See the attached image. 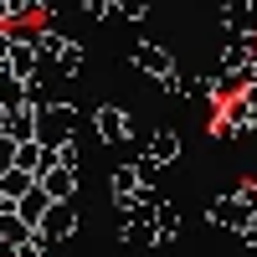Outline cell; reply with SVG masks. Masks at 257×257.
Instances as JSON below:
<instances>
[{
  "label": "cell",
  "instance_id": "3957f363",
  "mask_svg": "<svg viewBox=\"0 0 257 257\" xmlns=\"http://www.w3.org/2000/svg\"><path fill=\"white\" fill-rule=\"evenodd\" d=\"M26 185H31V175H21V170H6V175H0V190H6V196H21Z\"/></svg>",
  "mask_w": 257,
  "mask_h": 257
},
{
  "label": "cell",
  "instance_id": "9c48e42d",
  "mask_svg": "<svg viewBox=\"0 0 257 257\" xmlns=\"http://www.w3.org/2000/svg\"><path fill=\"white\" fill-rule=\"evenodd\" d=\"M0 134H6V108H0Z\"/></svg>",
  "mask_w": 257,
  "mask_h": 257
},
{
  "label": "cell",
  "instance_id": "8992f818",
  "mask_svg": "<svg viewBox=\"0 0 257 257\" xmlns=\"http://www.w3.org/2000/svg\"><path fill=\"white\" fill-rule=\"evenodd\" d=\"M11 160H16V144H11L6 134H0V175H6V170H11Z\"/></svg>",
  "mask_w": 257,
  "mask_h": 257
},
{
  "label": "cell",
  "instance_id": "7a4b0ae2",
  "mask_svg": "<svg viewBox=\"0 0 257 257\" xmlns=\"http://www.w3.org/2000/svg\"><path fill=\"white\" fill-rule=\"evenodd\" d=\"M67 185H72V175H67V170H52V175H41V190H47V201H57V196H67Z\"/></svg>",
  "mask_w": 257,
  "mask_h": 257
},
{
  "label": "cell",
  "instance_id": "5b68a950",
  "mask_svg": "<svg viewBox=\"0 0 257 257\" xmlns=\"http://www.w3.org/2000/svg\"><path fill=\"white\" fill-rule=\"evenodd\" d=\"M98 123H103V134H108V139H118V134H123V113H113V108L103 113Z\"/></svg>",
  "mask_w": 257,
  "mask_h": 257
},
{
  "label": "cell",
  "instance_id": "52a82bcc",
  "mask_svg": "<svg viewBox=\"0 0 257 257\" xmlns=\"http://www.w3.org/2000/svg\"><path fill=\"white\" fill-rule=\"evenodd\" d=\"M16 11H26V0H0V16H16Z\"/></svg>",
  "mask_w": 257,
  "mask_h": 257
},
{
  "label": "cell",
  "instance_id": "277c9868",
  "mask_svg": "<svg viewBox=\"0 0 257 257\" xmlns=\"http://www.w3.org/2000/svg\"><path fill=\"white\" fill-rule=\"evenodd\" d=\"M21 77H0V108H11V103H21Z\"/></svg>",
  "mask_w": 257,
  "mask_h": 257
},
{
  "label": "cell",
  "instance_id": "6da1fadb",
  "mask_svg": "<svg viewBox=\"0 0 257 257\" xmlns=\"http://www.w3.org/2000/svg\"><path fill=\"white\" fill-rule=\"evenodd\" d=\"M41 231H47V237H62V231H72V216H67V206H62V201H52V206H47V216H41Z\"/></svg>",
  "mask_w": 257,
  "mask_h": 257
},
{
  "label": "cell",
  "instance_id": "ba28073f",
  "mask_svg": "<svg viewBox=\"0 0 257 257\" xmlns=\"http://www.w3.org/2000/svg\"><path fill=\"white\" fill-rule=\"evenodd\" d=\"M6 62H11V36L0 31V67H6Z\"/></svg>",
  "mask_w": 257,
  "mask_h": 257
}]
</instances>
